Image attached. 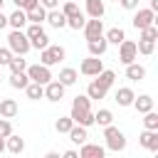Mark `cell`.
Returning a JSON list of instances; mask_svg holds the SVG:
<instances>
[{"label":"cell","mask_w":158,"mask_h":158,"mask_svg":"<svg viewBox=\"0 0 158 158\" xmlns=\"http://www.w3.org/2000/svg\"><path fill=\"white\" fill-rule=\"evenodd\" d=\"M104 138H106V148L114 151V153H118V151L126 148V136H123V131L116 128L114 123L104 126Z\"/></svg>","instance_id":"6da1fadb"},{"label":"cell","mask_w":158,"mask_h":158,"mask_svg":"<svg viewBox=\"0 0 158 158\" xmlns=\"http://www.w3.org/2000/svg\"><path fill=\"white\" fill-rule=\"evenodd\" d=\"M7 47L12 49V54H27L32 47H30V40L22 30H12L7 35Z\"/></svg>","instance_id":"7a4b0ae2"},{"label":"cell","mask_w":158,"mask_h":158,"mask_svg":"<svg viewBox=\"0 0 158 158\" xmlns=\"http://www.w3.org/2000/svg\"><path fill=\"white\" fill-rule=\"evenodd\" d=\"M64 57H67V52H64V47H62V44H47L44 49H40V62H42V64H47V67H52V64L62 62Z\"/></svg>","instance_id":"3957f363"},{"label":"cell","mask_w":158,"mask_h":158,"mask_svg":"<svg viewBox=\"0 0 158 158\" xmlns=\"http://www.w3.org/2000/svg\"><path fill=\"white\" fill-rule=\"evenodd\" d=\"M27 77H30V81H37V84H47V81H52V72H49V67L47 64H27Z\"/></svg>","instance_id":"277c9868"},{"label":"cell","mask_w":158,"mask_h":158,"mask_svg":"<svg viewBox=\"0 0 158 158\" xmlns=\"http://www.w3.org/2000/svg\"><path fill=\"white\" fill-rule=\"evenodd\" d=\"M136 59H138L136 42H131V40H123V42L118 44V62H121V64H131V62H136Z\"/></svg>","instance_id":"5b68a950"},{"label":"cell","mask_w":158,"mask_h":158,"mask_svg":"<svg viewBox=\"0 0 158 158\" xmlns=\"http://www.w3.org/2000/svg\"><path fill=\"white\" fill-rule=\"evenodd\" d=\"M101 69H104V62H101V57H91V54H89V57H86V59L79 64V72H81L84 77H96Z\"/></svg>","instance_id":"8992f818"},{"label":"cell","mask_w":158,"mask_h":158,"mask_svg":"<svg viewBox=\"0 0 158 158\" xmlns=\"http://www.w3.org/2000/svg\"><path fill=\"white\" fill-rule=\"evenodd\" d=\"M133 27L136 30H143V27H148V25H153L156 22V12L151 10V7H143V10H136V15H133Z\"/></svg>","instance_id":"52a82bcc"},{"label":"cell","mask_w":158,"mask_h":158,"mask_svg":"<svg viewBox=\"0 0 158 158\" xmlns=\"http://www.w3.org/2000/svg\"><path fill=\"white\" fill-rule=\"evenodd\" d=\"M84 37L86 40H94V37H101L104 35V22H101V17H91V20H86L84 22Z\"/></svg>","instance_id":"ba28073f"},{"label":"cell","mask_w":158,"mask_h":158,"mask_svg":"<svg viewBox=\"0 0 158 158\" xmlns=\"http://www.w3.org/2000/svg\"><path fill=\"white\" fill-rule=\"evenodd\" d=\"M64 84L62 81H47L44 84V99L47 101H62L64 99Z\"/></svg>","instance_id":"9c48e42d"},{"label":"cell","mask_w":158,"mask_h":158,"mask_svg":"<svg viewBox=\"0 0 158 158\" xmlns=\"http://www.w3.org/2000/svg\"><path fill=\"white\" fill-rule=\"evenodd\" d=\"M104 153H106L104 146H99V143H89V141H84L81 148H79V158H104Z\"/></svg>","instance_id":"30bf717a"},{"label":"cell","mask_w":158,"mask_h":158,"mask_svg":"<svg viewBox=\"0 0 158 158\" xmlns=\"http://www.w3.org/2000/svg\"><path fill=\"white\" fill-rule=\"evenodd\" d=\"M86 47H89V54H91V57H104V54H106V47H109V42H106V37L101 35V37L86 40Z\"/></svg>","instance_id":"8fae6325"},{"label":"cell","mask_w":158,"mask_h":158,"mask_svg":"<svg viewBox=\"0 0 158 158\" xmlns=\"http://www.w3.org/2000/svg\"><path fill=\"white\" fill-rule=\"evenodd\" d=\"M138 143L146 148V151H153V153H158V131H143L141 136H138Z\"/></svg>","instance_id":"7c38bea8"},{"label":"cell","mask_w":158,"mask_h":158,"mask_svg":"<svg viewBox=\"0 0 158 158\" xmlns=\"http://www.w3.org/2000/svg\"><path fill=\"white\" fill-rule=\"evenodd\" d=\"M7 25H10L12 30H22V27L27 25V12L20 10V7H15V10L7 15Z\"/></svg>","instance_id":"4fadbf2b"},{"label":"cell","mask_w":158,"mask_h":158,"mask_svg":"<svg viewBox=\"0 0 158 158\" xmlns=\"http://www.w3.org/2000/svg\"><path fill=\"white\" fill-rule=\"evenodd\" d=\"M54 30H62V27H67V15L62 12V10H57V7H52V10H47V17H44Z\"/></svg>","instance_id":"5bb4252c"},{"label":"cell","mask_w":158,"mask_h":158,"mask_svg":"<svg viewBox=\"0 0 158 158\" xmlns=\"http://www.w3.org/2000/svg\"><path fill=\"white\" fill-rule=\"evenodd\" d=\"M69 116H72V121H74V123H79V126H86V128H89V126H94V114H91V109H89V111L72 109V114H69Z\"/></svg>","instance_id":"9a60e30c"},{"label":"cell","mask_w":158,"mask_h":158,"mask_svg":"<svg viewBox=\"0 0 158 158\" xmlns=\"http://www.w3.org/2000/svg\"><path fill=\"white\" fill-rule=\"evenodd\" d=\"M17 111H20V106H17L15 99H2V101H0V116H2V118H15Z\"/></svg>","instance_id":"2e32d148"},{"label":"cell","mask_w":158,"mask_h":158,"mask_svg":"<svg viewBox=\"0 0 158 158\" xmlns=\"http://www.w3.org/2000/svg\"><path fill=\"white\" fill-rule=\"evenodd\" d=\"M143 77H146V67H143V64H138V62L126 64V79H131V81H141Z\"/></svg>","instance_id":"e0dca14e"},{"label":"cell","mask_w":158,"mask_h":158,"mask_svg":"<svg viewBox=\"0 0 158 158\" xmlns=\"http://www.w3.org/2000/svg\"><path fill=\"white\" fill-rule=\"evenodd\" d=\"M133 96H136V94H133L131 86H118V89H116V104H118V106H131V104H133Z\"/></svg>","instance_id":"ac0fdd59"},{"label":"cell","mask_w":158,"mask_h":158,"mask_svg":"<svg viewBox=\"0 0 158 158\" xmlns=\"http://www.w3.org/2000/svg\"><path fill=\"white\" fill-rule=\"evenodd\" d=\"M138 114H146V111H151L153 109V96H148V94H141V96H133V104H131Z\"/></svg>","instance_id":"d6986e66"},{"label":"cell","mask_w":158,"mask_h":158,"mask_svg":"<svg viewBox=\"0 0 158 158\" xmlns=\"http://www.w3.org/2000/svg\"><path fill=\"white\" fill-rule=\"evenodd\" d=\"M67 133H69V141H74V143H79V146H81V143L89 138V133H86V126H79V123H74V126H72Z\"/></svg>","instance_id":"ffe728a7"},{"label":"cell","mask_w":158,"mask_h":158,"mask_svg":"<svg viewBox=\"0 0 158 158\" xmlns=\"http://www.w3.org/2000/svg\"><path fill=\"white\" fill-rule=\"evenodd\" d=\"M86 12H89V17H104V12H106L104 0H86Z\"/></svg>","instance_id":"44dd1931"},{"label":"cell","mask_w":158,"mask_h":158,"mask_svg":"<svg viewBox=\"0 0 158 158\" xmlns=\"http://www.w3.org/2000/svg\"><path fill=\"white\" fill-rule=\"evenodd\" d=\"M44 17H47V7H42V5H37V7L27 10V22L42 25V22H44Z\"/></svg>","instance_id":"7402d4cb"},{"label":"cell","mask_w":158,"mask_h":158,"mask_svg":"<svg viewBox=\"0 0 158 158\" xmlns=\"http://www.w3.org/2000/svg\"><path fill=\"white\" fill-rule=\"evenodd\" d=\"M77 79H79V74H77V69H72V67H64V69L59 72V77H57V81H62L64 86H72Z\"/></svg>","instance_id":"603a6c76"},{"label":"cell","mask_w":158,"mask_h":158,"mask_svg":"<svg viewBox=\"0 0 158 158\" xmlns=\"http://www.w3.org/2000/svg\"><path fill=\"white\" fill-rule=\"evenodd\" d=\"M27 84H30L27 72H12V74H10V86H12V89H25Z\"/></svg>","instance_id":"cb8c5ba5"},{"label":"cell","mask_w":158,"mask_h":158,"mask_svg":"<svg viewBox=\"0 0 158 158\" xmlns=\"http://www.w3.org/2000/svg\"><path fill=\"white\" fill-rule=\"evenodd\" d=\"M106 91H109V89H104L96 79H94V81H89V86H86V96H89V99H96V101H99V99H104V96H106Z\"/></svg>","instance_id":"d4e9b609"},{"label":"cell","mask_w":158,"mask_h":158,"mask_svg":"<svg viewBox=\"0 0 158 158\" xmlns=\"http://www.w3.org/2000/svg\"><path fill=\"white\" fill-rule=\"evenodd\" d=\"M25 94H27V99H32V101H37V99H42V96H44V84H37V81H30V84L25 86Z\"/></svg>","instance_id":"484cf974"},{"label":"cell","mask_w":158,"mask_h":158,"mask_svg":"<svg viewBox=\"0 0 158 158\" xmlns=\"http://www.w3.org/2000/svg\"><path fill=\"white\" fill-rule=\"evenodd\" d=\"M5 148H7L10 153H15V156H17V153H22V151H25V141H22L20 136L10 133V136H7V143H5Z\"/></svg>","instance_id":"4316f807"},{"label":"cell","mask_w":158,"mask_h":158,"mask_svg":"<svg viewBox=\"0 0 158 158\" xmlns=\"http://www.w3.org/2000/svg\"><path fill=\"white\" fill-rule=\"evenodd\" d=\"M94 123H99V126L104 128V126H109V123H114V114H111L109 109H99V111L94 114Z\"/></svg>","instance_id":"83f0119b"},{"label":"cell","mask_w":158,"mask_h":158,"mask_svg":"<svg viewBox=\"0 0 158 158\" xmlns=\"http://www.w3.org/2000/svg\"><path fill=\"white\" fill-rule=\"evenodd\" d=\"M104 37H106V42H111V44H121V42L126 40V32H123L121 27H111Z\"/></svg>","instance_id":"f1b7e54d"},{"label":"cell","mask_w":158,"mask_h":158,"mask_svg":"<svg viewBox=\"0 0 158 158\" xmlns=\"http://www.w3.org/2000/svg\"><path fill=\"white\" fill-rule=\"evenodd\" d=\"M7 67H10V72H25V69H27L25 54H12V59L7 62Z\"/></svg>","instance_id":"f546056e"},{"label":"cell","mask_w":158,"mask_h":158,"mask_svg":"<svg viewBox=\"0 0 158 158\" xmlns=\"http://www.w3.org/2000/svg\"><path fill=\"white\" fill-rule=\"evenodd\" d=\"M114 79H116V74H114L111 69H101V72L96 74V81H99V84H101L104 89H109V86L114 84Z\"/></svg>","instance_id":"4dcf8cb0"},{"label":"cell","mask_w":158,"mask_h":158,"mask_svg":"<svg viewBox=\"0 0 158 158\" xmlns=\"http://www.w3.org/2000/svg\"><path fill=\"white\" fill-rule=\"evenodd\" d=\"M72 109H79V111H89L91 109V99L86 94H77L74 101H72Z\"/></svg>","instance_id":"1f68e13d"},{"label":"cell","mask_w":158,"mask_h":158,"mask_svg":"<svg viewBox=\"0 0 158 158\" xmlns=\"http://www.w3.org/2000/svg\"><path fill=\"white\" fill-rule=\"evenodd\" d=\"M143 126H146L148 131H158V114H156L153 109L143 114Z\"/></svg>","instance_id":"d6a6232c"},{"label":"cell","mask_w":158,"mask_h":158,"mask_svg":"<svg viewBox=\"0 0 158 158\" xmlns=\"http://www.w3.org/2000/svg\"><path fill=\"white\" fill-rule=\"evenodd\" d=\"M72 126H74L72 116H59V118L54 121V128H57V133H67V131H69Z\"/></svg>","instance_id":"836d02e7"},{"label":"cell","mask_w":158,"mask_h":158,"mask_svg":"<svg viewBox=\"0 0 158 158\" xmlns=\"http://www.w3.org/2000/svg\"><path fill=\"white\" fill-rule=\"evenodd\" d=\"M136 49H138V54L148 57V54H153V49H156V42H151V40H138Z\"/></svg>","instance_id":"e575fe53"},{"label":"cell","mask_w":158,"mask_h":158,"mask_svg":"<svg viewBox=\"0 0 158 158\" xmlns=\"http://www.w3.org/2000/svg\"><path fill=\"white\" fill-rule=\"evenodd\" d=\"M84 15L81 12H77V15H72V17H67V27H72V30H81L84 27Z\"/></svg>","instance_id":"d590c367"},{"label":"cell","mask_w":158,"mask_h":158,"mask_svg":"<svg viewBox=\"0 0 158 158\" xmlns=\"http://www.w3.org/2000/svg\"><path fill=\"white\" fill-rule=\"evenodd\" d=\"M138 32H141V40H151V42L158 40V27H156V25H148V27H143V30H138Z\"/></svg>","instance_id":"8d00e7d4"},{"label":"cell","mask_w":158,"mask_h":158,"mask_svg":"<svg viewBox=\"0 0 158 158\" xmlns=\"http://www.w3.org/2000/svg\"><path fill=\"white\" fill-rule=\"evenodd\" d=\"M62 12H64L67 17H72V15H77V12H81V10H79V5H77L74 0H64V5H62Z\"/></svg>","instance_id":"74e56055"},{"label":"cell","mask_w":158,"mask_h":158,"mask_svg":"<svg viewBox=\"0 0 158 158\" xmlns=\"http://www.w3.org/2000/svg\"><path fill=\"white\" fill-rule=\"evenodd\" d=\"M27 40H37L40 35H44V30H42V25H35V22H30V27H27Z\"/></svg>","instance_id":"f35d334b"},{"label":"cell","mask_w":158,"mask_h":158,"mask_svg":"<svg viewBox=\"0 0 158 158\" xmlns=\"http://www.w3.org/2000/svg\"><path fill=\"white\" fill-rule=\"evenodd\" d=\"M49 44V37H47V32L44 35H40L37 40H30V47H35V49H44Z\"/></svg>","instance_id":"ab89813d"},{"label":"cell","mask_w":158,"mask_h":158,"mask_svg":"<svg viewBox=\"0 0 158 158\" xmlns=\"http://www.w3.org/2000/svg\"><path fill=\"white\" fill-rule=\"evenodd\" d=\"M12 133V123H10V118H2L0 116V138H7Z\"/></svg>","instance_id":"60d3db41"},{"label":"cell","mask_w":158,"mask_h":158,"mask_svg":"<svg viewBox=\"0 0 158 158\" xmlns=\"http://www.w3.org/2000/svg\"><path fill=\"white\" fill-rule=\"evenodd\" d=\"M12 2H15V7H20V10H25V12L40 5V0H12Z\"/></svg>","instance_id":"b9f144b4"},{"label":"cell","mask_w":158,"mask_h":158,"mask_svg":"<svg viewBox=\"0 0 158 158\" xmlns=\"http://www.w3.org/2000/svg\"><path fill=\"white\" fill-rule=\"evenodd\" d=\"M10 59H12V49L10 47H0V67H7Z\"/></svg>","instance_id":"7bdbcfd3"},{"label":"cell","mask_w":158,"mask_h":158,"mask_svg":"<svg viewBox=\"0 0 158 158\" xmlns=\"http://www.w3.org/2000/svg\"><path fill=\"white\" fill-rule=\"evenodd\" d=\"M116 2H121V7H126V10H136L138 7V0H116Z\"/></svg>","instance_id":"ee69618b"},{"label":"cell","mask_w":158,"mask_h":158,"mask_svg":"<svg viewBox=\"0 0 158 158\" xmlns=\"http://www.w3.org/2000/svg\"><path fill=\"white\" fill-rule=\"evenodd\" d=\"M40 5H42V7H47V10H52V7H57V5H59V0H40Z\"/></svg>","instance_id":"f6af8a7d"},{"label":"cell","mask_w":158,"mask_h":158,"mask_svg":"<svg viewBox=\"0 0 158 158\" xmlns=\"http://www.w3.org/2000/svg\"><path fill=\"white\" fill-rule=\"evenodd\" d=\"M2 27H7V15H2V10H0V30Z\"/></svg>","instance_id":"bcb514c9"},{"label":"cell","mask_w":158,"mask_h":158,"mask_svg":"<svg viewBox=\"0 0 158 158\" xmlns=\"http://www.w3.org/2000/svg\"><path fill=\"white\" fill-rule=\"evenodd\" d=\"M64 158H79L77 151H64Z\"/></svg>","instance_id":"7dc6e473"},{"label":"cell","mask_w":158,"mask_h":158,"mask_svg":"<svg viewBox=\"0 0 158 158\" xmlns=\"http://www.w3.org/2000/svg\"><path fill=\"white\" fill-rule=\"evenodd\" d=\"M151 10H153V12L158 10V0H151Z\"/></svg>","instance_id":"c3c4849f"},{"label":"cell","mask_w":158,"mask_h":158,"mask_svg":"<svg viewBox=\"0 0 158 158\" xmlns=\"http://www.w3.org/2000/svg\"><path fill=\"white\" fill-rule=\"evenodd\" d=\"M5 151V138H0V153Z\"/></svg>","instance_id":"681fc988"},{"label":"cell","mask_w":158,"mask_h":158,"mask_svg":"<svg viewBox=\"0 0 158 158\" xmlns=\"http://www.w3.org/2000/svg\"><path fill=\"white\" fill-rule=\"evenodd\" d=\"M2 2H5V0H0V10H2Z\"/></svg>","instance_id":"f907efd6"},{"label":"cell","mask_w":158,"mask_h":158,"mask_svg":"<svg viewBox=\"0 0 158 158\" xmlns=\"http://www.w3.org/2000/svg\"><path fill=\"white\" fill-rule=\"evenodd\" d=\"M0 79H2V77H0Z\"/></svg>","instance_id":"816d5d0a"}]
</instances>
